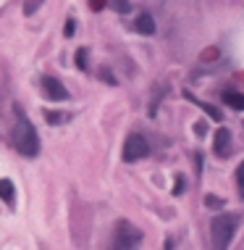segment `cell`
<instances>
[{
    "mask_svg": "<svg viewBox=\"0 0 244 250\" xmlns=\"http://www.w3.org/2000/svg\"><path fill=\"white\" fill-rule=\"evenodd\" d=\"M40 5H42V0H27V5H24V14L32 16L37 8H40Z\"/></svg>",
    "mask_w": 244,
    "mask_h": 250,
    "instance_id": "16",
    "label": "cell"
},
{
    "mask_svg": "<svg viewBox=\"0 0 244 250\" xmlns=\"http://www.w3.org/2000/svg\"><path fill=\"white\" fill-rule=\"evenodd\" d=\"M100 79H102V82H108V85H118V82H115V76L108 71V69H100Z\"/></svg>",
    "mask_w": 244,
    "mask_h": 250,
    "instance_id": "17",
    "label": "cell"
},
{
    "mask_svg": "<svg viewBox=\"0 0 244 250\" xmlns=\"http://www.w3.org/2000/svg\"><path fill=\"white\" fill-rule=\"evenodd\" d=\"M236 229H239V216L236 214H218L210 221V234H213V248L226 250L234 240Z\"/></svg>",
    "mask_w": 244,
    "mask_h": 250,
    "instance_id": "2",
    "label": "cell"
},
{
    "mask_svg": "<svg viewBox=\"0 0 244 250\" xmlns=\"http://www.w3.org/2000/svg\"><path fill=\"white\" fill-rule=\"evenodd\" d=\"M134 27H137L139 35H155V18L150 14H139L137 21H134Z\"/></svg>",
    "mask_w": 244,
    "mask_h": 250,
    "instance_id": "7",
    "label": "cell"
},
{
    "mask_svg": "<svg viewBox=\"0 0 244 250\" xmlns=\"http://www.w3.org/2000/svg\"><path fill=\"white\" fill-rule=\"evenodd\" d=\"M184 98H187V100H192V103H195V106H200V108H202L205 113H208L210 119L221 121V111H218V108H213L210 103H202V100H197V98H195V95H192V92H184Z\"/></svg>",
    "mask_w": 244,
    "mask_h": 250,
    "instance_id": "8",
    "label": "cell"
},
{
    "mask_svg": "<svg viewBox=\"0 0 244 250\" xmlns=\"http://www.w3.org/2000/svg\"><path fill=\"white\" fill-rule=\"evenodd\" d=\"M0 197L5 203H14V182L11 179H0Z\"/></svg>",
    "mask_w": 244,
    "mask_h": 250,
    "instance_id": "10",
    "label": "cell"
},
{
    "mask_svg": "<svg viewBox=\"0 0 244 250\" xmlns=\"http://www.w3.org/2000/svg\"><path fill=\"white\" fill-rule=\"evenodd\" d=\"M111 5L118 11V14H129V11H131V3H129V0H113Z\"/></svg>",
    "mask_w": 244,
    "mask_h": 250,
    "instance_id": "14",
    "label": "cell"
},
{
    "mask_svg": "<svg viewBox=\"0 0 244 250\" xmlns=\"http://www.w3.org/2000/svg\"><path fill=\"white\" fill-rule=\"evenodd\" d=\"M213 150H215V156H221V158H228L231 156V132L226 129V126H221V129L215 132Z\"/></svg>",
    "mask_w": 244,
    "mask_h": 250,
    "instance_id": "6",
    "label": "cell"
},
{
    "mask_svg": "<svg viewBox=\"0 0 244 250\" xmlns=\"http://www.w3.org/2000/svg\"><path fill=\"white\" fill-rule=\"evenodd\" d=\"M40 87H42V92L48 95L50 100H68V89L63 87V82H58L55 76H42Z\"/></svg>",
    "mask_w": 244,
    "mask_h": 250,
    "instance_id": "5",
    "label": "cell"
},
{
    "mask_svg": "<svg viewBox=\"0 0 244 250\" xmlns=\"http://www.w3.org/2000/svg\"><path fill=\"white\" fill-rule=\"evenodd\" d=\"M205 206H208V208H223V197L208 195V197H205Z\"/></svg>",
    "mask_w": 244,
    "mask_h": 250,
    "instance_id": "15",
    "label": "cell"
},
{
    "mask_svg": "<svg viewBox=\"0 0 244 250\" xmlns=\"http://www.w3.org/2000/svg\"><path fill=\"white\" fill-rule=\"evenodd\" d=\"M184 192V177H176V182H173V195H181Z\"/></svg>",
    "mask_w": 244,
    "mask_h": 250,
    "instance_id": "18",
    "label": "cell"
},
{
    "mask_svg": "<svg viewBox=\"0 0 244 250\" xmlns=\"http://www.w3.org/2000/svg\"><path fill=\"white\" fill-rule=\"evenodd\" d=\"M150 156V145L142 134H129L124 143V161L126 163H134V161H142V158Z\"/></svg>",
    "mask_w": 244,
    "mask_h": 250,
    "instance_id": "4",
    "label": "cell"
},
{
    "mask_svg": "<svg viewBox=\"0 0 244 250\" xmlns=\"http://www.w3.org/2000/svg\"><path fill=\"white\" fill-rule=\"evenodd\" d=\"M16 129H14V145L21 156L27 158H34L40 153V137H37V129L32 126V121L21 113V108H16Z\"/></svg>",
    "mask_w": 244,
    "mask_h": 250,
    "instance_id": "1",
    "label": "cell"
},
{
    "mask_svg": "<svg viewBox=\"0 0 244 250\" xmlns=\"http://www.w3.org/2000/svg\"><path fill=\"white\" fill-rule=\"evenodd\" d=\"M195 132L200 134V137H202L205 132H208V126H205V121H200V124H195Z\"/></svg>",
    "mask_w": 244,
    "mask_h": 250,
    "instance_id": "21",
    "label": "cell"
},
{
    "mask_svg": "<svg viewBox=\"0 0 244 250\" xmlns=\"http://www.w3.org/2000/svg\"><path fill=\"white\" fill-rule=\"evenodd\" d=\"M89 8H92V11H102V8H105V0H89Z\"/></svg>",
    "mask_w": 244,
    "mask_h": 250,
    "instance_id": "20",
    "label": "cell"
},
{
    "mask_svg": "<svg viewBox=\"0 0 244 250\" xmlns=\"http://www.w3.org/2000/svg\"><path fill=\"white\" fill-rule=\"evenodd\" d=\"M87 58H89V50H87V48H79V50H76V66H79L81 71H84V69L89 66Z\"/></svg>",
    "mask_w": 244,
    "mask_h": 250,
    "instance_id": "12",
    "label": "cell"
},
{
    "mask_svg": "<svg viewBox=\"0 0 244 250\" xmlns=\"http://www.w3.org/2000/svg\"><path fill=\"white\" fill-rule=\"evenodd\" d=\"M74 32H76V21H74V18H68V21H66V29H63V35H66V37H71Z\"/></svg>",
    "mask_w": 244,
    "mask_h": 250,
    "instance_id": "19",
    "label": "cell"
},
{
    "mask_svg": "<svg viewBox=\"0 0 244 250\" xmlns=\"http://www.w3.org/2000/svg\"><path fill=\"white\" fill-rule=\"evenodd\" d=\"M223 103H228L234 111H244V95L242 92H223Z\"/></svg>",
    "mask_w": 244,
    "mask_h": 250,
    "instance_id": "9",
    "label": "cell"
},
{
    "mask_svg": "<svg viewBox=\"0 0 244 250\" xmlns=\"http://www.w3.org/2000/svg\"><path fill=\"white\" fill-rule=\"evenodd\" d=\"M139 242H142V232H139L137 227H131L129 221L115 224L111 250H139Z\"/></svg>",
    "mask_w": 244,
    "mask_h": 250,
    "instance_id": "3",
    "label": "cell"
},
{
    "mask_svg": "<svg viewBox=\"0 0 244 250\" xmlns=\"http://www.w3.org/2000/svg\"><path fill=\"white\" fill-rule=\"evenodd\" d=\"M236 190H239V197L244 200V161H242L239 169H236Z\"/></svg>",
    "mask_w": 244,
    "mask_h": 250,
    "instance_id": "13",
    "label": "cell"
},
{
    "mask_svg": "<svg viewBox=\"0 0 244 250\" xmlns=\"http://www.w3.org/2000/svg\"><path fill=\"white\" fill-rule=\"evenodd\" d=\"M45 121H48V124H63V121H66V113H61V111H45Z\"/></svg>",
    "mask_w": 244,
    "mask_h": 250,
    "instance_id": "11",
    "label": "cell"
}]
</instances>
